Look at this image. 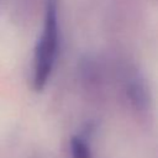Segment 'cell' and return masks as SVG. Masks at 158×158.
I'll return each instance as SVG.
<instances>
[{
    "instance_id": "obj_1",
    "label": "cell",
    "mask_w": 158,
    "mask_h": 158,
    "mask_svg": "<svg viewBox=\"0 0 158 158\" xmlns=\"http://www.w3.org/2000/svg\"><path fill=\"white\" fill-rule=\"evenodd\" d=\"M59 44L58 27V6L57 0H46V11L42 33L35 48L32 64V88L37 91L42 90L54 67Z\"/></svg>"
},
{
    "instance_id": "obj_2",
    "label": "cell",
    "mask_w": 158,
    "mask_h": 158,
    "mask_svg": "<svg viewBox=\"0 0 158 158\" xmlns=\"http://www.w3.org/2000/svg\"><path fill=\"white\" fill-rule=\"evenodd\" d=\"M72 158H91V148L86 138L83 136H74L70 141Z\"/></svg>"
}]
</instances>
